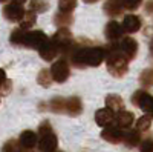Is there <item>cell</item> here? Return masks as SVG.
<instances>
[{
	"mask_svg": "<svg viewBox=\"0 0 153 152\" xmlns=\"http://www.w3.org/2000/svg\"><path fill=\"white\" fill-rule=\"evenodd\" d=\"M71 61L76 68L84 66H100L106 60V49L101 46H75V49L71 52Z\"/></svg>",
	"mask_w": 153,
	"mask_h": 152,
	"instance_id": "6da1fadb",
	"label": "cell"
},
{
	"mask_svg": "<svg viewBox=\"0 0 153 152\" xmlns=\"http://www.w3.org/2000/svg\"><path fill=\"white\" fill-rule=\"evenodd\" d=\"M106 49V61H107V69L113 77H123L126 75L129 69V60H127L120 51V43L110 42V45Z\"/></svg>",
	"mask_w": 153,
	"mask_h": 152,
	"instance_id": "7a4b0ae2",
	"label": "cell"
},
{
	"mask_svg": "<svg viewBox=\"0 0 153 152\" xmlns=\"http://www.w3.org/2000/svg\"><path fill=\"white\" fill-rule=\"evenodd\" d=\"M54 45L57 46L58 49V54L60 55H65V57H69L71 52L75 49V42H74V37L71 34V31L68 28H58V31L52 35Z\"/></svg>",
	"mask_w": 153,
	"mask_h": 152,
	"instance_id": "3957f363",
	"label": "cell"
},
{
	"mask_svg": "<svg viewBox=\"0 0 153 152\" xmlns=\"http://www.w3.org/2000/svg\"><path fill=\"white\" fill-rule=\"evenodd\" d=\"M48 42H49V37L43 31H28L26 32V37H25L23 46L40 51Z\"/></svg>",
	"mask_w": 153,
	"mask_h": 152,
	"instance_id": "277c9868",
	"label": "cell"
},
{
	"mask_svg": "<svg viewBox=\"0 0 153 152\" xmlns=\"http://www.w3.org/2000/svg\"><path fill=\"white\" fill-rule=\"evenodd\" d=\"M51 74H52V79L57 83H65L69 75H71V69H69V63L65 58H60L57 61L52 63L51 66Z\"/></svg>",
	"mask_w": 153,
	"mask_h": 152,
	"instance_id": "5b68a950",
	"label": "cell"
},
{
	"mask_svg": "<svg viewBox=\"0 0 153 152\" xmlns=\"http://www.w3.org/2000/svg\"><path fill=\"white\" fill-rule=\"evenodd\" d=\"M25 8L23 5L20 3H16V2H11V3H6L3 6V17L8 20V22H19L23 19L25 16Z\"/></svg>",
	"mask_w": 153,
	"mask_h": 152,
	"instance_id": "8992f818",
	"label": "cell"
},
{
	"mask_svg": "<svg viewBox=\"0 0 153 152\" xmlns=\"http://www.w3.org/2000/svg\"><path fill=\"white\" fill-rule=\"evenodd\" d=\"M132 103L144 112L153 111V97L150 94H147L146 91H136L132 95Z\"/></svg>",
	"mask_w": 153,
	"mask_h": 152,
	"instance_id": "52a82bcc",
	"label": "cell"
},
{
	"mask_svg": "<svg viewBox=\"0 0 153 152\" xmlns=\"http://www.w3.org/2000/svg\"><path fill=\"white\" fill-rule=\"evenodd\" d=\"M95 121L100 128H107V126L113 124V121H117V114H115V111H112L110 108L98 109L95 112Z\"/></svg>",
	"mask_w": 153,
	"mask_h": 152,
	"instance_id": "ba28073f",
	"label": "cell"
},
{
	"mask_svg": "<svg viewBox=\"0 0 153 152\" xmlns=\"http://www.w3.org/2000/svg\"><path fill=\"white\" fill-rule=\"evenodd\" d=\"M120 51L127 60H132L138 54V42L132 37H123L120 42Z\"/></svg>",
	"mask_w": 153,
	"mask_h": 152,
	"instance_id": "9c48e42d",
	"label": "cell"
},
{
	"mask_svg": "<svg viewBox=\"0 0 153 152\" xmlns=\"http://www.w3.org/2000/svg\"><path fill=\"white\" fill-rule=\"evenodd\" d=\"M123 26V31L127 32V34H133V32H138L143 26V22H141V17L139 16H135V14H127L121 23Z\"/></svg>",
	"mask_w": 153,
	"mask_h": 152,
	"instance_id": "30bf717a",
	"label": "cell"
},
{
	"mask_svg": "<svg viewBox=\"0 0 153 152\" xmlns=\"http://www.w3.org/2000/svg\"><path fill=\"white\" fill-rule=\"evenodd\" d=\"M123 129L120 128V126H107V128H104L103 131H101V138H104L106 142L109 143H113L117 145L120 142H123Z\"/></svg>",
	"mask_w": 153,
	"mask_h": 152,
	"instance_id": "8fae6325",
	"label": "cell"
},
{
	"mask_svg": "<svg viewBox=\"0 0 153 152\" xmlns=\"http://www.w3.org/2000/svg\"><path fill=\"white\" fill-rule=\"evenodd\" d=\"M123 26L117 22V20H110L107 25H106V28H104V35H106V39L109 42H117L120 40L121 37H123Z\"/></svg>",
	"mask_w": 153,
	"mask_h": 152,
	"instance_id": "7c38bea8",
	"label": "cell"
},
{
	"mask_svg": "<svg viewBox=\"0 0 153 152\" xmlns=\"http://www.w3.org/2000/svg\"><path fill=\"white\" fill-rule=\"evenodd\" d=\"M57 146H58V140H57L55 134H52V132L42 135L40 142H38V151L40 152H55Z\"/></svg>",
	"mask_w": 153,
	"mask_h": 152,
	"instance_id": "4fadbf2b",
	"label": "cell"
},
{
	"mask_svg": "<svg viewBox=\"0 0 153 152\" xmlns=\"http://www.w3.org/2000/svg\"><path fill=\"white\" fill-rule=\"evenodd\" d=\"M19 143L23 149H32L38 145V138H37V134L34 131H23L20 134V138H19Z\"/></svg>",
	"mask_w": 153,
	"mask_h": 152,
	"instance_id": "5bb4252c",
	"label": "cell"
},
{
	"mask_svg": "<svg viewBox=\"0 0 153 152\" xmlns=\"http://www.w3.org/2000/svg\"><path fill=\"white\" fill-rule=\"evenodd\" d=\"M123 142L124 145H127L129 148H135L141 143V135H139L138 129H124L123 132Z\"/></svg>",
	"mask_w": 153,
	"mask_h": 152,
	"instance_id": "9a60e30c",
	"label": "cell"
},
{
	"mask_svg": "<svg viewBox=\"0 0 153 152\" xmlns=\"http://www.w3.org/2000/svg\"><path fill=\"white\" fill-rule=\"evenodd\" d=\"M133 121H135V115L130 111L123 109L117 114V126H120L121 129H129L133 124Z\"/></svg>",
	"mask_w": 153,
	"mask_h": 152,
	"instance_id": "2e32d148",
	"label": "cell"
},
{
	"mask_svg": "<svg viewBox=\"0 0 153 152\" xmlns=\"http://www.w3.org/2000/svg\"><path fill=\"white\" fill-rule=\"evenodd\" d=\"M103 8H104V12H106L109 17H117V16H120L121 12H123V9H124L121 0H107Z\"/></svg>",
	"mask_w": 153,
	"mask_h": 152,
	"instance_id": "e0dca14e",
	"label": "cell"
},
{
	"mask_svg": "<svg viewBox=\"0 0 153 152\" xmlns=\"http://www.w3.org/2000/svg\"><path fill=\"white\" fill-rule=\"evenodd\" d=\"M40 52V57L43 58V60H46V61H52L57 55H58V49H57V46L54 45V42L49 39V42L38 51Z\"/></svg>",
	"mask_w": 153,
	"mask_h": 152,
	"instance_id": "ac0fdd59",
	"label": "cell"
},
{
	"mask_svg": "<svg viewBox=\"0 0 153 152\" xmlns=\"http://www.w3.org/2000/svg\"><path fill=\"white\" fill-rule=\"evenodd\" d=\"M66 112L69 115H80L83 112V103L78 97H71L66 100Z\"/></svg>",
	"mask_w": 153,
	"mask_h": 152,
	"instance_id": "d6986e66",
	"label": "cell"
},
{
	"mask_svg": "<svg viewBox=\"0 0 153 152\" xmlns=\"http://www.w3.org/2000/svg\"><path fill=\"white\" fill-rule=\"evenodd\" d=\"M106 108H110L115 112H120L124 109V101L118 94H110L106 97Z\"/></svg>",
	"mask_w": 153,
	"mask_h": 152,
	"instance_id": "ffe728a7",
	"label": "cell"
},
{
	"mask_svg": "<svg viewBox=\"0 0 153 152\" xmlns=\"http://www.w3.org/2000/svg\"><path fill=\"white\" fill-rule=\"evenodd\" d=\"M35 20H37V14L34 11H31V9H28L26 12H25V16H23V19L20 20V28L22 29H31L34 25H35Z\"/></svg>",
	"mask_w": 153,
	"mask_h": 152,
	"instance_id": "44dd1931",
	"label": "cell"
},
{
	"mask_svg": "<svg viewBox=\"0 0 153 152\" xmlns=\"http://www.w3.org/2000/svg\"><path fill=\"white\" fill-rule=\"evenodd\" d=\"M72 22H74V19H72V16L69 14V12H61L60 11L54 17V23L57 25L58 28H68Z\"/></svg>",
	"mask_w": 153,
	"mask_h": 152,
	"instance_id": "7402d4cb",
	"label": "cell"
},
{
	"mask_svg": "<svg viewBox=\"0 0 153 152\" xmlns=\"http://www.w3.org/2000/svg\"><path fill=\"white\" fill-rule=\"evenodd\" d=\"M26 29H22V28H16L14 31L11 32L9 35V40L12 45L16 46H23V42H25V37H26Z\"/></svg>",
	"mask_w": 153,
	"mask_h": 152,
	"instance_id": "603a6c76",
	"label": "cell"
},
{
	"mask_svg": "<svg viewBox=\"0 0 153 152\" xmlns=\"http://www.w3.org/2000/svg\"><path fill=\"white\" fill-rule=\"evenodd\" d=\"M29 9L34 11L35 14H42V12H46L49 9V2L48 0H31Z\"/></svg>",
	"mask_w": 153,
	"mask_h": 152,
	"instance_id": "cb8c5ba5",
	"label": "cell"
},
{
	"mask_svg": "<svg viewBox=\"0 0 153 152\" xmlns=\"http://www.w3.org/2000/svg\"><path fill=\"white\" fill-rule=\"evenodd\" d=\"M52 74H51V69H42L38 72V77H37V82L40 86L43 88H49L51 83H52Z\"/></svg>",
	"mask_w": 153,
	"mask_h": 152,
	"instance_id": "d4e9b609",
	"label": "cell"
},
{
	"mask_svg": "<svg viewBox=\"0 0 153 152\" xmlns=\"http://www.w3.org/2000/svg\"><path fill=\"white\" fill-rule=\"evenodd\" d=\"M51 111L57 112V114L66 112V100L61 98V97L52 98V100H51Z\"/></svg>",
	"mask_w": 153,
	"mask_h": 152,
	"instance_id": "484cf974",
	"label": "cell"
},
{
	"mask_svg": "<svg viewBox=\"0 0 153 152\" xmlns=\"http://www.w3.org/2000/svg\"><path fill=\"white\" fill-rule=\"evenodd\" d=\"M150 126H152V117H150V115H143V117H139L138 121H136V129H138L139 132L149 131Z\"/></svg>",
	"mask_w": 153,
	"mask_h": 152,
	"instance_id": "4316f807",
	"label": "cell"
},
{
	"mask_svg": "<svg viewBox=\"0 0 153 152\" xmlns=\"http://www.w3.org/2000/svg\"><path fill=\"white\" fill-rule=\"evenodd\" d=\"M58 8L61 12H71L76 8V0H58Z\"/></svg>",
	"mask_w": 153,
	"mask_h": 152,
	"instance_id": "83f0119b",
	"label": "cell"
},
{
	"mask_svg": "<svg viewBox=\"0 0 153 152\" xmlns=\"http://www.w3.org/2000/svg\"><path fill=\"white\" fill-rule=\"evenodd\" d=\"M22 149H23V148H22L20 143L16 142V140H9V142H6V145L3 146V152H23Z\"/></svg>",
	"mask_w": 153,
	"mask_h": 152,
	"instance_id": "f1b7e54d",
	"label": "cell"
},
{
	"mask_svg": "<svg viewBox=\"0 0 153 152\" xmlns=\"http://www.w3.org/2000/svg\"><path fill=\"white\" fill-rule=\"evenodd\" d=\"M139 82H141L144 86H150L153 85V69H146L141 77H139Z\"/></svg>",
	"mask_w": 153,
	"mask_h": 152,
	"instance_id": "f546056e",
	"label": "cell"
},
{
	"mask_svg": "<svg viewBox=\"0 0 153 152\" xmlns=\"http://www.w3.org/2000/svg\"><path fill=\"white\" fill-rule=\"evenodd\" d=\"M121 2H123L124 9L127 11H135L143 5V0H121Z\"/></svg>",
	"mask_w": 153,
	"mask_h": 152,
	"instance_id": "4dcf8cb0",
	"label": "cell"
},
{
	"mask_svg": "<svg viewBox=\"0 0 153 152\" xmlns=\"http://www.w3.org/2000/svg\"><path fill=\"white\" fill-rule=\"evenodd\" d=\"M51 132H52V126H51L49 121H43L38 126V134L40 135H46V134H51Z\"/></svg>",
	"mask_w": 153,
	"mask_h": 152,
	"instance_id": "1f68e13d",
	"label": "cell"
},
{
	"mask_svg": "<svg viewBox=\"0 0 153 152\" xmlns=\"http://www.w3.org/2000/svg\"><path fill=\"white\" fill-rule=\"evenodd\" d=\"M139 151L141 152H153V140H144L141 145H139Z\"/></svg>",
	"mask_w": 153,
	"mask_h": 152,
	"instance_id": "d6a6232c",
	"label": "cell"
},
{
	"mask_svg": "<svg viewBox=\"0 0 153 152\" xmlns=\"http://www.w3.org/2000/svg\"><path fill=\"white\" fill-rule=\"evenodd\" d=\"M11 82L9 80H6L2 86H0V91H2V94H9V91H11Z\"/></svg>",
	"mask_w": 153,
	"mask_h": 152,
	"instance_id": "836d02e7",
	"label": "cell"
},
{
	"mask_svg": "<svg viewBox=\"0 0 153 152\" xmlns=\"http://www.w3.org/2000/svg\"><path fill=\"white\" fill-rule=\"evenodd\" d=\"M146 12L147 14H153V0H149L146 3Z\"/></svg>",
	"mask_w": 153,
	"mask_h": 152,
	"instance_id": "e575fe53",
	"label": "cell"
},
{
	"mask_svg": "<svg viewBox=\"0 0 153 152\" xmlns=\"http://www.w3.org/2000/svg\"><path fill=\"white\" fill-rule=\"evenodd\" d=\"M5 82H6V74H5L3 69H0V86H2Z\"/></svg>",
	"mask_w": 153,
	"mask_h": 152,
	"instance_id": "d590c367",
	"label": "cell"
},
{
	"mask_svg": "<svg viewBox=\"0 0 153 152\" xmlns=\"http://www.w3.org/2000/svg\"><path fill=\"white\" fill-rule=\"evenodd\" d=\"M84 3H89V5H92V3H97V2H100V0H83Z\"/></svg>",
	"mask_w": 153,
	"mask_h": 152,
	"instance_id": "8d00e7d4",
	"label": "cell"
},
{
	"mask_svg": "<svg viewBox=\"0 0 153 152\" xmlns=\"http://www.w3.org/2000/svg\"><path fill=\"white\" fill-rule=\"evenodd\" d=\"M12 2H16V3H20V5H23V3H26L28 0H12Z\"/></svg>",
	"mask_w": 153,
	"mask_h": 152,
	"instance_id": "74e56055",
	"label": "cell"
},
{
	"mask_svg": "<svg viewBox=\"0 0 153 152\" xmlns=\"http://www.w3.org/2000/svg\"><path fill=\"white\" fill-rule=\"evenodd\" d=\"M149 49H150V54L153 55V39H152V42H150V46H149Z\"/></svg>",
	"mask_w": 153,
	"mask_h": 152,
	"instance_id": "f35d334b",
	"label": "cell"
},
{
	"mask_svg": "<svg viewBox=\"0 0 153 152\" xmlns=\"http://www.w3.org/2000/svg\"><path fill=\"white\" fill-rule=\"evenodd\" d=\"M5 2H8V0H0V3H5Z\"/></svg>",
	"mask_w": 153,
	"mask_h": 152,
	"instance_id": "ab89813d",
	"label": "cell"
},
{
	"mask_svg": "<svg viewBox=\"0 0 153 152\" xmlns=\"http://www.w3.org/2000/svg\"><path fill=\"white\" fill-rule=\"evenodd\" d=\"M23 152H31V149H25Z\"/></svg>",
	"mask_w": 153,
	"mask_h": 152,
	"instance_id": "60d3db41",
	"label": "cell"
},
{
	"mask_svg": "<svg viewBox=\"0 0 153 152\" xmlns=\"http://www.w3.org/2000/svg\"><path fill=\"white\" fill-rule=\"evenodd\" d=\"M152 118H153V111H152Z\"/></svg>",
	"mask_w": 153,
	"mask_h": 152,
	"instance_id": "b9f144b4",
	"label": "cell"
}]
</instances>
